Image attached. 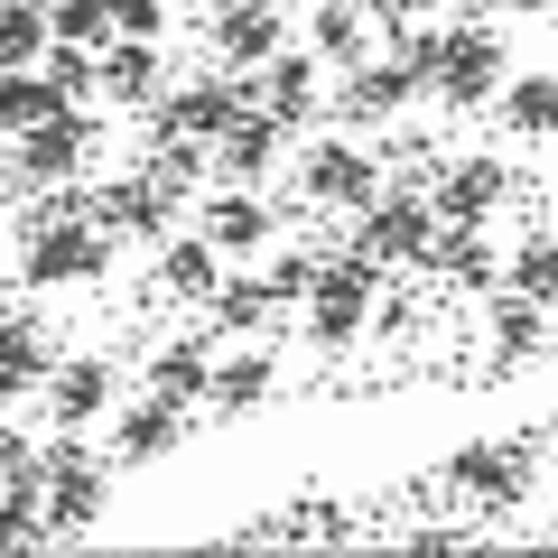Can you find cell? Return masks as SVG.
I'll return each mask as SVG.
<instances>
[{"instance_id":"f546056e","label":"cell","mask_w":558,"mask_h":558,"mask_svg":"<svg viewBox=\"0 0 558 558\" xmlns=\"http://www.w3.org/2000/svg\"><path fill=\"white\" fill-rule=\"evenodd\" d=\"M502 121H512V131H531V140H549V131H558V75H521L512 102H502Z\"/></svg>"},{"instance_id":"7a4b0ae2","label":"cell","mask_w":558,"mask_h":558,"mask_svg":"<svg viewBox=\"0 0 558 558\" xmlns=\"http://www.w3.org/2000/svg\"><path fill=\"white\" fill-rule=\"evenodd\" d=\"M112 260V233H94L84 215H57V223H28V252H20V279L28 289H75Z\"/></svg>"},{"instance_id":"44dd1931","label":"cell","mask_w":558,"mask_h":558,"mask_svg":"<svg viewBox=\"0 0 558 558\" xmlns=\"http://www.w3.org/2000/svg\"><path fill=\"white\" fill-rule=\"evenodd\" d=\"M205 242H215V252H260V242H270V205L242 196V186L205 196Z\"/></svg>"},{"instance_id":"4dcf8cb0","label":"cell","mask_w":558,"mask_h":558,"mask_svg":"<svg viewBox=\"0 0 558 558\" xmlns=\"http://www.w3.org/2000/svg\"><path fill=\"white\" fill-rule=\"evenodd\" d=\"M47 28L75 38V47H102L112 38V0H47Z\"/></svg>"},{"instance_id":"cb8c5ba5","label":"cell","mask_w":558,"mask_h":558,"mask_svg":"<svg viewBox=\"0 0 558 558\" xmlns=\"http://www.w3.org/2000/svg\"><path fill=\"white\" fill-rule=\"evenodd\" d=\"M47 112H65V94L38 65H0V131H38Z\"/></svg>"},{"instance_id":"52a82bcc","label":"cell","mask_w":558,"mask_h":558,"mask_svg":"<svg viewBox=\"0 0 558 558\" xmlns=\"http://www.w3.org/2000/svg\"><path fill=\"white\" fill-rule=\"evenodd\" d=\"M428 242H438V205L428 196H373L363 205V252L373 260H428Z\"/></svg>"},{"instance_id":"836d02e7","label":"cell","mask_w":558,"mask_h":558,"mask_svg":"<svg viewBox=\"0 0 558 558\" xmlns=\"http://www.w3.org/2000/svg\"><path fill=\"white\" fill-rule=\"evenodd\" d=\"M512 289H521V299H558V242H531V252H521Z\"/></svg>"},{"instance_id":"9a60e30c","label":"cell","mask_w":558,"mask_h":558,"mask_svg":"<svg viewBox=\"0 0 558 558\" xmlns=\"http://www.w3.org/2000/svg\"><path fill=\"white\" fill-rule=\"evenodd\" d=\"M159 84H168L159 38H112V57H102V94H112L121 112H149V102H159Z\"/></svg>"},{"instance_id":"4316f807","label":"cell","mask_w":558,"mask_h":558,"mask_svg":"<svg viewBox=\"0 0 558 558\" xmlns=\"http://www.w3.org/2000/svg\"><path fill=\"white\" fill-rule=\"evenodd\" d=\"M38 75L57 84L65 102H84V94H102V57H94V47H75V38H47V57H38Z\"/></svg>"},{"instance_id":"2e32d148","label":"cell","mask_w":558,"mask_h":558,"mask_svg":"<svg viewBox=\"0 0 558 558\" xmlns=\"http://www.w3.org/2000/svg\"><path fill=\"white\" fill-rule=\"evenodd\" d=\"M502 186H512V168H502V159H457L428 205H438L447 223H475V215H494V205H502Z\"/></svg>"},{"instance_id":"e575fe53","label":"cell","mask_w":558,"mask_h":558,"mask_svg":"<svg viewBox=\"0 0 558 558\" xmlns=\"http://www.w3.org/2000/svg\"><path fill=\"white\" fill-rule=\"evenodd\" d=\"M168 0H112V38H159Z\"/></svg>"},{"instance_id":"484cf974","label":"cell","mask_w":558,"mask_h":558,"mask_svg":"<svg viewBox=\"0 0 558 558\" xmlns=\"http://www.w3.org/2000/svg\"><path fill=\"white\" fill-rule=\"evenodd\" d=\"M47 0H0V65H38L47 57Z\"/></svg>"},{"instance_id":"83f0119b","label":"cell","mask_w":558,"mask_h":558,"mask_svg":"<svg viewBox=\"0 0 558 558\" xmlns=\"http://www.w3.org/2000/svg\"><path fill=\"white\" fill-rule=\"evenodd\" d=\"M279 299H270V279H223L215 289V326L223 336H252V326H270Z\"/></svg>"},{"instance_id":"8fae6325","label":"cell","mask_w":558,"mask_h":558,"mask_svg":"<svg viewBox=\"0 0 558 558\" xmlns=\"http://www.w3.org/2000/svg\"><path fill=\"white\" fill-rule=\"evenodd\" d=\"M57 363H65V354H57V326L28 317V307H20V317L0 307V400H10V391H38Z\"/></svg>"},{"instance_id":"9c48e42d","label":"cell","mask_w":558,"mask_h":558,"mask_svg":"<svg viewBox=\"0 0 558 558\" xmlns=\"http://www.w3.org/2000/svg\"><path fill=\"white\" fill-rule=\"evenodd\" d=\"M502 84V38H484V28H447V57H438V84H428V94L438 102H484Z\"/></svg>"},{"instance_id":"5bb4252c","label":"cell","mask_w":558,"mask_h":558,"mask_svg":"<svg viewBox=\"0 0 558 558\" xmlns=\"http://www.w3.org/2000/svg\"><path fill=\"white\" fill-rule=\"evenodd\" d=\"M279 38H289L279 0H233V10H215V47H223V65H270Z\"/></svg>"},{"instance_id":"5b68a950","label":"cell","mask_w":558,"mask_h":558,"mask_svg":"<svg viewBox=\"0 0 558 558\" xmlns=\"http://www.w3.org/2000/svg\"><path fill=\"white\" fill-rule=\"evenodd\" d=\"M94 112H75V102H65V112H47L38 131H20V168H28V186H65L75 178L84 159H94Z\"/></svg>"},{"instance_id":"4fadbf2b","label":"cell","mask_w":558,"mask_h":558,"mask_svg":"<svg viewBox=\"0 0 558 558\" xmlns=\"http://www.w3.org/2000/svg\"><path fill=\"white\" fill-rule=\"evenodd\" d=\"M102 410H112V363H102V354L47 373V418H57V428H94Z\"/></svg>"},{"instance_id":"7402d4cb","label":"cell","mask_w":558,"mask_h":558,"mask_svg":"<svg viewBox=\"0 0 558 558\" xmlns=\"http://www.w3.org/2000/svg\"><path fill=\"white\" fill-rule=\"evenodd\" d=\"M205 381H215V344H205V336H186V344H159V354H149V391L186 400V410L205 400Z\"/></svg>"},{"instance_id":"7c38bea8","label":"cell","mask_w":558,"mask_h":558,"mask_svg":"<svg viewBox=\"0 0 558 558\" xmlns=\"http://www.w3.org/2000/svg\"><path fill=\"white\" fill-rule=\"evenodd\" d=\"M279 149H289V121H279V112H260V102H252V112H242L233 131L215 140V168H223L233 186H260V178L279 168Z\"/></svg>"},{"instance_id":"ffe728a7","label":"cell","mask_w":558,"mask_h":558,"mask_svg":"<svg viewBox=\"0 0 558 558\" xmlns=\"http://www.w3.org/2000/svg\"><path fill=\"white\" fill-rule=\"evenodd\" d=\"M28 539H57V521H47V475H38V465H20V475L0 484V549H28Z\"/></svg>"},{"instance_id":"d590c367","label":"cell","mask_w":558,"mask_h":558,"mask_svg":"<svg viewBox=\"0 0 558 558\" xmlns=\"http://www.w3.org/2000/svg\"><path fill=\"white\" fill-rule=\"evenodd\" d=\"M363 10H373L381 28H410V20H428V10H438V0H363Z\"/></svg>"},{"instance_id":"f1b7e54d","label":"cell","mask_w":558,"mask_h":558,"mask_svg":"<svg viewBox=\"0 0 558 558\" xmlns=\"http://www.w3.org/2000/svg\"><path fill=\"white\" fill-rule=\"evenodd\" d=\"M438 57H447V28H428V20L391 28V65H400V75H410V84H418V94L438 84Z\"/></svg>"},{"instance_id":"d6a6232c","label":"cell","mask_w":558,"mask_h":558,"mask_svg":"<svg viewBox=\"0 0 558 558\" xmlns=\"http://www.w3.org/2000/svg\"><path fill=\"white\" fill-rule=\"evenodd\" d=\"M317 270H326L317 252H279V260H270V299H279V307L307 299V289H317Z\"/></svg>"},{"instance_id":"277c9868","label":"cell","mask_w":558,"mask_h":558,"mask_svg":"<svg viewBox=\"0 0 558 558\" xmlns=\"http://www.w3.org/2000/svg\"><path fill=\"white\" fill-rule=\"evenodd\" d=\"M260 102V84H178L149 102V131H186V140H223L242 112Z\"/></svg>"},{"instance_id":"30bf717a","label":"cell","mask_w":558,"mask_h":558,"mask_svg":"<svg viewBox=\"0 0 558 558\" xmlns=\"http://www.w3.org/2000/svg\"><path fill=\"white\" fill-rule=\"evenodd\" d=\"M178 447H186V400H168V391H149L140 410L112 418V457L121 465H159V457H178Z\"/></svg>"},{"instance_id":"74e56055","label":"cell","mask_w":558,"mask_h":558,"mask_svg":"<svg viewBox=\"0 0 558 558\" xmlns=\"http://www.w3.org/2000/svg\"><path fill=\"white\" fill-rule=\"evenodd\" d=\"M494 10H558V0H494Z\"/></svg>"},{"instance_id":"8d00e7d4","label":"cell","mask_w":558,"mask_h":558,"mask_svg":"<svg viewBox=\"0 0 558 558\" xmlns=\"http://www.w3.org/2000/svg\"><path fill=\"white\" fill-rule=\"evenodd\" d=\"M20 465H38V447H28V438H20V428H0V484L20 475Z\"/></svg>"},{"instance_id":"ba28073f","label":"cell","mask_w":558,"mask_h":558,"mask_svg":"<svg viewBox=\"0 0 558 558\" xmlns=\"http://www.w3.org/2000/svg\"><path fill=\"white\" fill-rule=\"evenodd\" d=\"M373 178H381L373 149H336V140L299 159V196L307 205H354V215H363V205H373Z\"/></svg>"},{"instance_id":"6da1fadb","label":"cell","mask_w":558,"mask_h":558,"mask_svg":"<svg viewBox=\"0 0 558 558\" xmlns=\"http://www.w3.org/2000/svg\"><path fill=\"white\" fill-rule=\"evenodd\" d=\"M373 299H381V260L354 242V252L326 260L317 289H307V336H317L326 354H336V344H354V336H363V307H373Z\"/></svg>"},{"instance_id":"8992f818","label":"cell","mask_w":558,"mask_h":558,"mask_svg":"<svg viewBox=\"0 0 558 558\" xmlns=\"http://www.w3.org/2000/svg\"><path fill=\"white\" fill-rule=\"evenodd\" d=\"M94 223L102 233H131V242H168V223H178V186H159L149 168L121 186H94Z\"/></svg>"},{"instance_id":"603a6c76","label":"cell","mask_w":558,"mask_h":558,"mask_svg":"<svg viewBox=\"0 0 558 558\" xmlns=\"http://www.w3.org/2000/svg\"><path fill=\"white\" fill-rule=\"evenodd\" d=\"M270 381H279V373H270V354L252 344V354H233V363H223L215 381H205V400H215L223 418H252L260 400H270Z\"/></svg>"},{"instance_id":"d6986e66","label":"cell","mask_w":558,"mask_h":558,"mask_svg":"<svg viewBox=\"0 0 558 558\" xmlns=\"http://www.w3.org/2000/svg\"><path fill=\"white\" fill-rule=\"evenodd\" d=\"M363 28H373V10H363V0H317V20H307V47H317L326 65H363L373 57V38H363Z\"/></svg>"},{"instance_id":"1f68e13d","label":"cell","mask_w":558,"mask_h":558,"mask_svg":"<svg viewBox=\"0 0 558 558\" xmlns=\"http://www.w3.org/2000/svg\"><path fill=\"white\" fill-rule=\"evenodd\" d=\"M438 270H447V279H494V242L465 223V233H447V242H438Z\"/></svg>"},{"instance_id":"ac0fdd59","label":"cell","mask_w":558,"mask_h":558,"mask_svg":"<svg viewBox=\"0 0 558 558\" xmlns=\"http://www.w3.org/2000/svg\"><path fill=\"white\" fill-rule=\"evenodd\" d=\"M317 47H307V57H289V47H279L270 65H260V102H270L279 121H289V131H299V121H317Z\"/></svg>"},{"instance_id":"3957f363","label":"cell","mask_w":558,"mask_h":558,"mask_svg":"<svg viewBox=\"0 0 558 558\" xmlns=\"http://www.w3.org/2000/svg\"><path fill=\"white\" fill-rule=\"evenodd\" d=\"M38 475H47V521H57V531H84V521L102 512V465L84 457L75 428H57V438L38 447Z\"/></svg>"},{"instance_id":"d4e9b609","label":"cell","mask_w":558,"mask_h":558,"mask_svg":"<svg viewBox=\"0 0 558 558\" xmlns=\"http://www.w3.org/2000/svg\"><path fill=\"white\" fill-rule=\"evenodd\" d=\"M159 279H168V289H178V299H215V289H223V252H215V242H168V252H159Z\"/></svg>"},{"instance_id":"e0dca14e","label":"cell","mask_w":558,"mask_h":558,"mask_svg":"<svg viewBox=\"0 0 558 558\" xmlns=\"http://www.w3.org/2000/svg\"><path fill=\"white\" fill-rule=\"evenodd\" d=\"M410 94H418V84L400 75V65H344V102H336V112L354 121V131H381Z\"/></svg>"}]
</instances>
